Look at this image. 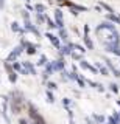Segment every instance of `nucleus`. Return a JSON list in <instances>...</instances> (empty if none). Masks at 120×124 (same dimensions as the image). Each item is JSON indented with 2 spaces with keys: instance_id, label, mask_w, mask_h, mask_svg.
Masks as SVG:
<instances>
[{
  "instance_id": "cd10ccee",
  "label": "nucleus",
  "mask_w": 120,
  "mask_h": 124,
  "mask_svg": "<svg viewBox=\"0 0 120 124\" xmlns=\"http://www.w3.org/2000/svg\"><path fill=\"white\" fill-rule=\"evenodd\" d=\"M0 6H2V8L5 6V2H3V0H0Z\"/></svg>"
},
{
  "instance_id": "f3484780",
  "label": "nucleus",
  "mask_w": 120,
  "mask_h": 124,
  "mask_svg": "<svg viewBox=\"0 0 120 124\" xmlns=\"http://www.w3.org/2000/svg\"><path fill=\"white\" fill-rule=\"evenodd\" d=\"M98 68H100V72H101V73H103V75H106V76H108V75H109V73H108V70H106V68H105V67H101V65H100V67H98Z\"/></svg>"
},
{
  "instance_id": "ddd939ff",
  "label": "nucleus",
  "mask_w": 120,
  "mask_h": 124,
  "mask_svg": "<svg viewBox=\"0 0 120 124\" xmlns=\"http://www.w3.org/2000/svg\"><path fill=\"white\" fill-rule=\"evenodd\" d=\"M47 101L49 102H55V96H53L50 92H47Z\"/></svg>"
},
{
  "instance_id": "423d86ee",
  "label": "nucleus",
  "mask_w": 120,
  "mask_h": 124,
  "mask_svg": "<svg viewBox=\"0 0 120 124\" xmlns=\"http://www.w3.org/2000/svg\"><path fill=\"white\" fill-rule=\"evenodd\" d=\"M25 28H27V30H28V31H31V33H34V34H38V36H39V31L36 30V28H34V26L31 25L30 22H28V20H27V22H25Z\"/></svg>"
},
{
  "instance_id": "4be33fe9",
  "label": "nucleus",
  "mask_w": 120,
  "mask_h": 124,
  "mask_svg": "<svg viewBox=\"0 0 120 124\" xmlns=\"http://www.w3.org/2000/svg\"><path fill=\"white\" fill-rule=\"evenodd\" d=\"M76 50H80L81 53H84V51H86V50H84V47H81V45H76Z\"/></svg>"
},
{
  "instance_id": "aec40b11",
  "label": "nucleus",
  "mask_w": 120,
  "mask_h": 124,
  "mask_svg": "<svg viewBox=\"0 0 120 124\" xmlns=\"http://www.w3.org/2000/svg\"><path fill=\"white\" fill-rule=\"evenodd\" d=\"M101 6L105 8V9H108L109 12H112V9H111V6H108V5H106V3H101Z\"/></svg>"
},
{
  "instance_id": "2eb2a0df",
  "label": "nucleus",
  "mask_w": 120,
  "mask_h": 124,
  "mask_svg": "<svg viewBox=\"0 0 120 124\" xmlns=\"http://www.w3.org/2000/svg\"><path fill=\"white\" fill-rule=\"evenodd\" d=\"M36 9H38V11H39V14H42V12H44V9H45V8L42 6V5H36Z\"/></svg>"
},
{
  "instance_id": "6ab92c4d",
  "label": "nucleus",
  "mask_w": 120,
  "mask_h": 124,
  "mask_svg": "<svg viewBox=\"0 0 120 124\" xmlns=\"http://www.w3.org/2000/svg\"><path fill=\"white\" fill-rule=\"evenodd\" d=\"M109 87H111V90H112L114 93H117V92H119V88H117V85H116V84H111Z\"/></svg>"
},
{
  "instance_id": "bb28decb",
  "label": "nucleus",
  "mask_w": 120,
  "mask_h": 124,
  "mask_svg": "<svg viewBox=\"0 0 120 124\" xmlns=\"http://www.w3.org/2000/svg\"><path fill=\"white\" fill-rule=\"evenodd\" d=\"M72 56L75 57V59H80V54H76V53H72Z\"/></svg>"
},
{
  "instance_id": "a211bd4d",
  "label": "nucleus",
  "mask_w": 120,
  "mask_h": 124,
  "mask_svg": "<svg viewBox=\"0 0 120 124\" xmlns=\"http://www.w3.org/2000/svg\"><path fill=\"white\" fill-rule=\"evenodd\" d=\"M76 82L80 84V87H84V85H86V84H84V81H83L81 78H76Z\"/></svg>"
},
{
  "instance_id": "f257e3e1",
  "label": "nucleus",
  "mask_w": 120,
  "mask_h": 124,
  "mask_svg": "<svg viewBox=\"0 0 120 124\" xmlns=\"http://www.w3.org/2000/svg\"><path fill=\"white\" fill-rule=\"evenodd\" d=\"M105 47H106L108 51H111V53H114V54H117V56H120V48H119L117 44H105Z\"/></svg>"
},
{
  "instance_id": "6e6552de",
  "label": "nucleus",
  "mask_w": 120,
  "mask_h": 124,
  "mask_svg": "<svg viewBox=\"0 0 120 124\" xmlns=\"http://www.w3.org/2000/svg\"><path fill=\"white\" fill-rule=\"evenodd\" d=\"M84 44H86V47H87L89 50H92V48H94V44H92V40H90V39H89V36H86V34H84Z\"/></svg>"
},
{
  "instance_id": "412c9836",
  "label": "nucleus",
  "mask_w": 120,
  "mask_h": 124,
  "mask_svg": "<svg viewBox=\"0 0 120 124\" xmlns=\"http://www.w3.org/2000/svg\"><path fill=\"white\" fill-rule=\"evenodd\" d=\"M38 64H39V65H45V56H42V57H41V60H39Z\"/></svg>"
},
{
  "instance_id": "4468645a",
  "label": "nucleus",
  "mask_w": 120,
  "mask_h": 124,
  "mask_svg": "<svg viewBox=\"0 0 120 124\" xmlns=\"http://www.w3.org/2000/svg\"><path fill=\"white\" fill-rule=\"evenodd\" d=\"M47 87H49L50 90H55V88H58V87H56V84H55V82H49V84H47Z\"/></svg>"
},
{
  "instance_id": "393cba45",
  "label": "nucleus",
  "mask_w": 120,
  "mask_h": 124,
  "mask_svg": "<svg viewBox=\"0 0 120 124\" xmlns=\"http://www.w3.org/2000/svg\"><path fill=\"white\" fill-rule=\"evenodd\" d=\"M19 124H30V121H27V120H20Z\"/></svg>"
},
{
  "instance_id": "b1692460",
  "label": "nucleus",
  "mask_w": 120,
  "mask_h": 124,
  "mask_svg": "<svg viewBox=\"0 0 120 124\" xmlns=\"http://www.w3.org/2000/svg\"><path fill=\"white\" fill-rule=\"evenodd\" d=\"M62 104H64V105H69V104H70V101H69V99H66V98H64V99H62Z\"/></svg>"
},
{
  "instance_id": "9b49d317",
  "label": "nucleus",
  "mask_w": 120,
  "mask_h": 124,
  "mask_svg": "<svg viewBox=\"0 0 120 124\" xmlns=\"http://www.w3.org/2000/svg\"><path fill=\"white\" fill-rule=\"evenodd\" d=\"M11 30L13 31H17V33H22V30H20V28H19V25H17V23H11Z\"/></svg>"
},
{
  "instance_id": "9d476101",
  "label": "nucleus",
  "mask_w": 120,
  "mask_h": 124,
  "mask_svg": "<svg viewBox=\"0 0 120 124\" xmlns=\"http://www.w3.org/2000/svg\"><path fill=\"white\" fill-rule=\"evenodd\" d=\"M9 81H11V82H16V81H17V73L16 72L9 73Z\"/></svg>"
},
{
  "instance_id": "dca6fc26",
  "label": "nucleus",
  "mask_w": 120,
  "mask_h": 124,
  "mask_svg": "<svg viewBox=\"0 0 120 124\" xmlns=\"http://www.w3.org/2000/svg\"><path fill=\"white\" fill-rule=\"evenodd\" d=\"M108 19H111V20H114V22H117V23H119V22H120V19H117L116 16H112V14H109V16H108Z\"/></svg>"
},
{
  "instance_id": "39448f33",
  "label": "nucleus",
  "mask_w": 120,
  "mask_h": 124,
  "mask_svg": "<svg viewBox=\"0 0 120 124\" xmlns=\"http://www.w3.org/2000/svg\"><path fill=\"white\" fill-rule=\"evenodd\" d=\"M81 67H83V68H86V70H90L92 73H97V68H94L92 65H89L86 60H81Z\"/></svg>"
},
{
  "instance_id": "a878e982",
  "label": "nucleus",
  "mask_w": 120,
  "mask_h": 124,
  "mask_svg": "<svg viewBox=\"0 0 120 124\" xmlns=\"http://www.w3.org/2000/svg\"><path fill=\"white\" fill-rule=\"evenodd\" d=\"M95 120L100 121V123H103V116H95Z\"/></svg>"
},
{
  "instance_id": "5701e85b",
  "label": "nucleus",
  "mask_w": 120,
  "mask_h": 124,
  "mask_svg": "<svg viewBox=\"0 0 120 124\" xmlns=\"http://www.w3.org/2000/svg\"><path fill=\"white\" fill-rule=\"evenodd\" d=\"M47 22H49V26H52V28H55V26H56V25H55V23H53L50 19H47Z\"/></svg>"
},
{
  "instance_id": "f03ea898",
  "label": "nucleus",
  "mask_w": 120,
  "mask_h": 124,
  "mask_svg": "<svg viewBox=\"0 0 120 124\" xmlns=\"http://www.w3.org/2000/svg\"><path fill=\"white\" fill-rule=\"evenodd\" d=\"M45 37L49 39V40L52 42L53 45L56 47V48H59V40H58V37H56V36H53L52 33H47V34H45Z\"/></svg>"
},
{
  "instance_id": "20e7f679",
  "label": "nucleus",
  "mask_w": 120,
  "mask_h": 124,
  "mask_svg": "<svg viewBox=\"0 0 120 124\" xmlns=\"http://www.w3.org/2000/svg\"><path fill=\"white\" fill-rule=\"evenodd\" d=\"M20 53H22V47H17V48H16V51H11V54L8 56V60H13V59H16V57L19 56Z\"/></svg>"
},
{
  "instance_id": "1a4fd4ad",
  "label": "nucleus",
  "mask_w": 120,
  "mask_h": 124,
  "mask_svg": "<svg viewBox=\"0 0 120 124\" xmlns=\"http://www.w3.org/2000/svg\"><path fill=\"white\" fill-rule=\"evenodd\" d=\"M70 48H73V45H69V47H61V53H62V54H72Z\"/></svg>"
},
{
  "instance_id": "f8f14e48",
  "label": "nucleus",
  "mask_w": 120,
  "mask_h": 124,
  "mask_svg": "<svg viewBox=\"0 0 120 124\" xmlns=\"http://www.w3.org/2000/svg\"><path fill=\"white\" fill-rule=\"evenodd\" d=\"M59 37L62 39L64 42H66V40H67V33H66L64 30H61V31H59Z\"/></svg>"
},
{
  "instance_id": "7ed1b4c3",
  "label": "nucleus",
  "mask_w": 120,
  "mask_h": 124,
  "mask_svg": "<svg viewBox=\"0 0 120 124\" xmlns=\"http://www.w3.org/2000/svg\"><path fill=\"white\" fill-rule=\"evenodd\" d=\"M55 17H56V23L58 25L56 26H59V28H62V12H61V9H56V11H55Z\"/></svg>"
},
{
  "instance_id": "0eeeda50",
  "label": "nucleus",
  "mask_w": 120,
  "mask_h": 124,
  "mask_svg": "<svg viewBox=\"0 0 120 124\" xmlns=\"http://www.w3.org/2000/svg\"><path fill=\"white\" fill-rule=\"evenodd\" d=\"M23 67H25V70H28L31 75H36V70H34V67H33L31 64H28V62H23Z\"/></svg>"
}]
</instances>
